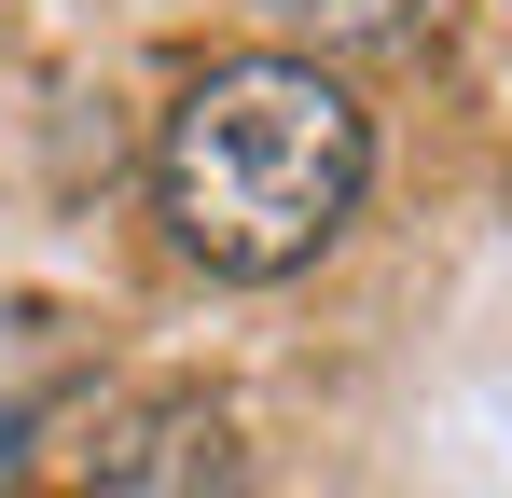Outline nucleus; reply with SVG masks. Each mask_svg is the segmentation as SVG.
<instances>
[{"mask_svg": "<svg viewBox=\"0 0 512 498\" xmlns=\"http://www.w3.org/2000/svg\"><path fill=\"white\" fill-rule=\"evenodd\" d=\"M374 111L319 56H222L153 125V208L208 277H305L360 222Z\"/></svg>", "mask_w": 512, "mask_h": 498, "instance_id": "obj_1", "label": "nucleus"}, {"mask_svg": "<svg viewBox=\"0 0 512 498\" xmlns=\"http://www.w3.org/2000/svg\"><path fill=\"white\" fill-rule=\"evenodd\" d=\"M84 498H250V443L208 388H139V402L97 429Z\"/></svg>", "mask_w": 512, "mask_h": 498, "instance_id": "obj_2", "label": "nucleus"}, {"mask_svg": "<svg viewBox=\"0 0 512 498\" xmlns=\"http://www.w3.org/2000/svg\"><path fill=\"white\" fill-rule=\"evenodd\" d=\"M291 28H319V42H416L443 0H277Z\"/></svg>", "mask_w": 512, "mask_h": 498, "instance_id": "obj_3", "label": "nucleus"}]
</instances>
